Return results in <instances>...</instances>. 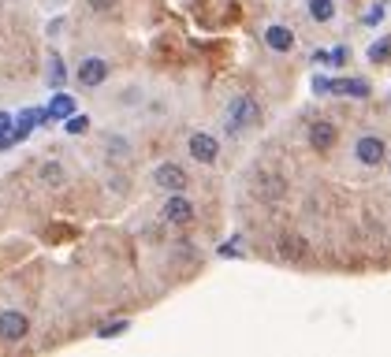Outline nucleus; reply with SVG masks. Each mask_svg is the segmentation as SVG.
Listing matches in <instances>:
<instances>
[{
    "instance_id": "obj_19",
    "label": "nucleus",
    "mask_w": 391,
    "mask_h": 357,
    "mask_svg": "<svg viewBox=\"0 0 391 357\" xmlns=\"http://www.w3.org/2000/svg\"><path fill=\"white\" fill-rule=\"evenodd\" d=\"M130 328V320H112V324H105V328H97V335L101 339H112V335H123Z\"/></svg>"
},
{
    "instance_id": "obj_13",
    "label": "nucleus",
    "mask_w": 391,
    "mask_h": 357,
    "mask_svg": "<svg viewBox=\"0 0 391 357\" xmlns=\"http://www.w3.org/2000/svg\"><path fill=\"white\" fill-rule=\"evenodd\" d=\"M309 15H313L317 23H328L335 15V4H332V0H309Z\"/></svg>"
},
{
    "instance_id": "obj_5",
    "label": "nucleus",
    "mask_w": 391,
    "mask_h": 357,
    "mask_svg": "<svg viewBox=\"0 0 391 357\" xmlns=\"http://www.w3.org/2000/svg\"><path fill=\"white\" fill-rule=\"evenodd\" d=\"M153 183L160 186V190H168V193H183L187 190V171L179 168V164H160L157 171H153Z\"/></svg>"
},
{
    "instance_id": "obj_8",
    "label": "nucleus",
    "mask_w": 391,
    "mask_h": 357,
    "mask_svg": "<svg viewBox=\"0 0 391 357\" xmlns=\"http://www.w3.org/2000/svg\"><path fill=\"white\" fill-rule=\"evenodd\" d=\"M165 220H168V223H190V220H194V205L183 198V193H168Z\"/></svg>"
},
{
    "instance_id": "obj_17",
    "label": "nucleus",
    "mask_w": 391,
    "mask_h": 357,
    "mask_svg": "<svg viewBox=\"0 0 391 357\" xmlns=\"http://www.w3.org/2000/svg\"><path fill=\"white\" fill-rule=\"evenodd\" d=\"M41 183L45 186H63V168L60 164H45L41 168Z\"/></svg>"
},
{
    "instance_id": "obj_2",
    "label": "nucleus",
    "mask_w": 391,
    "mask_h": 357,
    "mask_svg": "<svg viewBox=\"0 0 391 357\" xmlns=\"http://www.w3.org/2000/svg\"><path fill=\"white\" fill-rule=\"evenodd\" d=\"M354 156L362 160L365 168H380L384 160H387V145H384V138H377V134H365V138H358Z\"/></svg>"
},
{
    "instance_id": "obj_6",
    "label": "nucleus",
    "mask_w": 391,
    "mask_h": 357,
    "mask_svg": "<svg viewBox=\"0 0 391 357\" xmlns=\"http://www.w3.org/2000/svg\"><path fill=\"white\" fill-rule=\"evenodd\" d=\"M190 156L198 160V164H217L220 156V145L213 134H190Z\"/></svg>"
},
{
    "instance_id": "obj_14",
    "label": "nucleus",
    "mask_w": 391,
    "mask_h": 357,
    "mask_svg": "<svg viewBox=\"0 0 391 357\" xmlns=\"http://www.w3.org/2000/svg\"><path fill=\"white\" fill-rule=\"evenodd\" d=\"M257 193H265V198H280V193H283V183H280L276 175H261Z\"/></svg>"
},
{
    "instance_id": "obj_20",
    "label": "nucleus",
    "mask_w": 391,
    "mask_h": 357,
    "mask_svg": "<svg viewBox=\"0 0 391 357\" xmlns=\"http://www.w3.org/2000/svg\"><path fill=\"white\" fill-rule=\"evenodd\" d=\"M347 56H350V53L339 45V48H332V53H328V63H332V68H339V63H347Z\"/></svg>"
},
{
    "instance_id": "obj_1",
    "label": "nucleus",
    "mask_w": 391,
    "mask_h": 357,
    "mask_svg": "<svg viewBox=\"0 0 391 357\" xmlns=\"http://www.w3.org/2000/svg\"><path fill=\"white\" fill-rule=\"evenodd\" d=\"M261 119V105L254 101V97H235L231 108H227V134H242V131H250V127Z\"/></svg>"
},
{
    "instance_id": "obj_10",
    "label": "nucleus",
    "mask_w": 391,
    "mask_h": 357,
    "mask_svg": "<svg viewBox=\"0 0 391 357\" xmlns=\"http://www.w3.org/2000/svg\"><path fill=\"white\" fill-rule=\"evenodd\" d=\"M332 93H343V97H358V101H365L372 90H369L365 78H339V82H332Z\"/></svg>"
},
{
    "instance_id": "obj_15",
    "label": "nucleus",
    "mask_w": 391,
    "mask_h": 357,
    "mask_svg": "<svg viewBox=\"0 0 391 357\" xmlns=\"http://www.w3.org/2000/svg\"><path fill=\"white\" fill-rule=\"evenodd\" d=\"M369 60H372V63H384V60H391V38L372 41V45H369Z\"/></svg>"
},
{
    "instance_id": "obj_11",
    "label": "nucleus",
    "mask_w": 391,
    "mask_h": 357,
    "mask_svg": "<svg viewBox=\"0 0 391 357\" xmlns=\"http://www.w3.org/2000/svg\"><path fill=\"white\" fill-rule=\"evenodd\" d=\"M45 112H48V123H53V119H68L71 112H75V101H71L68 93H56V97H53V105H48Z\"/></svg>"
},
{
    "instance_id": "obj_24",
    "label": "nucleus",
    "mask_w": 391,
    "mask_h": 357,
    "mask_svg": "<svg viewBox=\"0 0 391 357\" xmlns=\"http://www.w3.org/2000/svg\"><path fill=\"white\" fill-rule=\"evenodd\" d=\"M90 8H97V11H105V8H112V0H90Z\"/></svg>"
},
{
    "instance_id": "obj_7",
    "label": "nucleus",
    "mask_w": 391,
    "mask_h": 357,
    "mask_svg": "<svg viewBox=\"0 0 391 357\" xmlns=\"http://www.w3.org/2000/svg\"><path fill=\"white\" fill-rule=\"evenodd\" d=\"M335 138H339V131H335L328 119H317L313 127H309V145H313L317 153H328L332 145H335Z\"/></svg>"
},
{
    "instance_id": "obj_12",
    "label": "nucleus",
    "mask_w": 391,
    "mask_h": 357,
    "mask_svg": "<svg viewBox=\"0 0 391 357\" xmlns=\"http://www.w3.org/2000/svg\"><path fill=\"white\" fill-rule=\"evenodd\" d=\"M302 238L298 235H283L280 238V257H291V261H298V257H302Z\"/></svg>"
},
{
    "instance_id": "obj_3",
    "label": "nucleus",
    "mask_w": 391,
    "mask_h": 357,
    "mask_svg": "<svg viewBox=\"0 0 391 357\" xmlns=\"http://www.w3.org/2000/svg\"><path fill=\"white\" fill-rule=\"evenodd\" d=\"M105 78H108V60L105 56H86L83 63H78V86L93 90V86H101Z\"/></svg>"
},
{
    "instance_id": "obj_25",
    "label": "nucleus",
    "mask_w": 391,
    "mask_h": 357,
    "mask_svg": "<svg viewBox=\"0 0 391 357\" xmlns=\"http://www.w3.org/2000/svg\"><path fill=\"white\" fill-rule=\"evenodd\" d=\"M387 168H391V160H387Z\"/></svg>"
},
{
    "instance_id": "obj_22",
    "label": "nucleus",
    "mask_w": 391,
    "mask_h": 357,
    "mask_svg": "<svg viewBox=\"0 0 391 357\" xmlns=\"http://www.w3.org/2000/svg\"><path fill=\"white\" fill-rule=\"evenodd\" d=\"M242 250H239V242H224L220 246V257H239Z\"/></svg>"
},
{
    "instance_id": "obj_9",
    "label": "nucleus",
    "mask_w": 391,
    "mask_h": 357,
    "mask_svg": "<svg viewBox=\"0 0 391 357\" xmlns=\"http://www.w3.org/2000/svg\"><path fill=\"white\" fill-rule=\"evenodd\" d=\"M265 41H269L272 53H291V48H295V34H291L287 26H280V23L265 30Z\"/></svg>"
},
{
    "instance_id": "obj_18",
    "label": "nucleus",
    "mask_w": 391,
    "mask_h": 357,
    "mask_svg": "<svg viewBox=\"0 0 391 357\" xmlns=\"http://www.w3.org/2000/svg\"><path fill=\"white\" fill-rule=\"evenodd\" d=\"M48 86H53V90L63 86V63H60V56H53V63H48Z\"/></svg>"
},
{
    "instance_id": "obj_4",
    "label": "nucleus",
    "mask_w": 391,
    "mask_h": 357,
    "mask_svg": "<svg viewBox=\"0 0 391 357\" xmlns=\"http://www.w3.org/2000/svg\"><path fill=\"white\" fill-rule=\"evenodd\" d=\"M26 335H30V320L23 313H15V309L0 313V339L4 343H23Z\"/></svg>"
},
{
    "instance_id": "obj_23",
    "label": "nucleus",
    "mask_w": 391,
    "mask_h": 357,
    "mask_svg": "<svg viewBox=\"0 0 391 357\" xmlns=\"http://www.w3.org/2000/svg\"><path fill=\"white\" fill-rule=\"evenodd\" d=\"M380 19H384V4H380V8H372V11H365V23H369V26H372V23H380Z\"/></svg>"
},
{
    "instance_id": "obj_21",
    "label": "nucleus",
    "mask_w": 391,
    "mask_h": 357,
    "mask_svg": "<svg viewBox=\"0 0 391 357\" xmlns=\"http://www.w3.org/2000/svg\"><path fill=\"white\" fill-rule=\"evenodd\" d=\"M313 90H317V93H332V78H320V75H317V78H313Z\"/></svg>"
},
{
    "instance_id": "obj_16",
    "label": "nucleus",
    "mask_w": 391,
    "mask_h": 357,
    "mask_svg": "<svg viewBox=\"0 0 391 357\" xmlns=\"http://www.w3.org/2000/svg\"><path fill=\"white\" fill-rule=\"evenodd\" d=\"M63 127H68V134H86V131H90V116H78V112H71V116L63 119Z\"/></svg>"
}]
</instances>
